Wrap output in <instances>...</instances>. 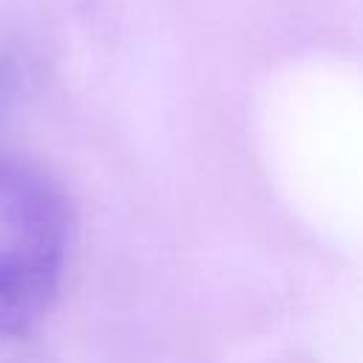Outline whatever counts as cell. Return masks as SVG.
I'll use <instances>...</instances> for the list:
<instances>
[{
  "label": "cell",
  "mask_w": 363,
  "mask_h": 363,
  "mask_svg": "<svg viewBox=\"0 0 363 363\" xmlns=\"http://www.w3.org/2000/svg\"><path fill=\"white\" fill-rule=\"evenodd\" d=\"M71 213L37 164L0 159V337L26 335L51 309L68 261Z\"/></svg>",
  "instance_id": "obj_1"
}]
</instances>
